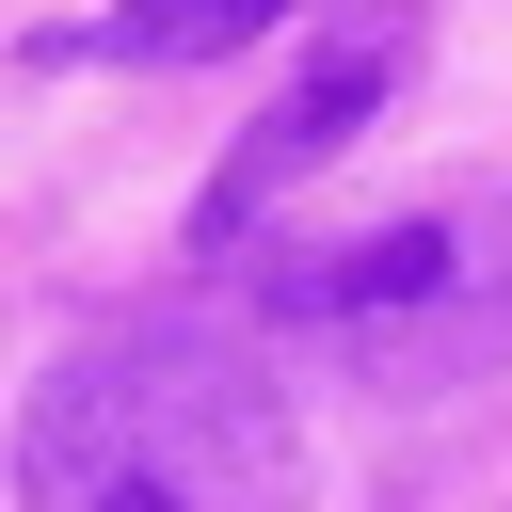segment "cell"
I'll list each match as a JSON object with an SVG mask.
<instances>
[{
	"instance_id": "6da1fadb",
	"label": "cell",
	"mask_w": 512,
	"mask_h": 512,
	"mask_svg": "<svg viewBox=\"0 0 512 512\" xmlns=\"http://www.w3.org/2000/svg\"><path fill=\"white\" fill-rule=\"evenodd\" d=\"M32 512H288V400L208 320H128L16 400Z\"/></svg>"
},
{
	"instance_id": "5b68a950",
	"label": "cell",
	"mask_w": 512,
	"mask_h": 512,
	"mask_svg": "<svg viewBox=\"0 0 512 512\" xmlns=\"http://www.w3.org/2000/svg\"><path fill=\"white\" fill-rule=\"evenodd\" d=\"M352 16H384V0H352Z\"/></svg>"
},
{
	"instance_id": "3957f363",
	"label": "cell",
	"mask_w": 512,
	"mask_h": 512,
	"mask_svg": "<svg viewBox=\"0 0 512 512\" xmlns=\"http://www.w3.org/2000/svg\"><path fill=\"white\" fill-rule=\"evenodd\" d=\"M400 64H416V48H400L384 16H368V32H336V48H320V64H304V80H288L224 160H208V192H192V256H224L240 224H272V208H288V192H304V176H320L384 96H400Z\"/></svg>"
},
{
	"instance_id": "7a4b0ae2",
	"label": "cell",
	"mask_w": 512,
	"mask_h": 512,
	"mask_svg": "<svg viewBox=\"0 0 512 512\" xmlns=\"http://www.w3.org/2000/svg\"><path fill=\"white\" fill-rule=\"evenodd\" d=\"M256 336L336 352L352 384H480V368H512V192H432L400 224L272 256Z\"/></svg>"
},
{
	"instance_id": "277c9868",
	"label": "cell",
	"mask_w": 512,
	"mask_h": 512,
	"mask_svg": "<svg viewBox=\"0 0 512 512\" xmlns=\"http://www.w3.org/2000/svg\"><path fill=\"white\" fill-rule=\"evenodd\" d=\"M272 16H304V0H112L96 16V64H224Z\"/></svg>"
}]
</instances>
